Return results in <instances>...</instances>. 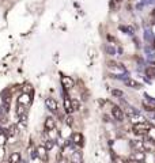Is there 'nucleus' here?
I'll return each mask as SVG.
<instances>
[{
    "instance_id": "1",
    "label": "nucleus",
    "mask_w": 155,
    "mask_h": 163,
    "mask_svg": "<svg viewBox=\"0 0 155 163\" xmlns=\"http://www.w3.org/2000/svg\"><path fill=\"white\" fill-rule=\"evenodd\" d=\"M150 125L147 124V122H138V124L134 125V132L136 135H147L148 131H150Z\"/></svg>"
},
{
    "instance_id": "2",
    "label": "nucleus",
    "mask_w": 155,
    "mask_h": 163,
    "mask_svg": "<svg viewBox=\"0 0 155 163\" xmlns=\"http://www.w3.org/2000/svg\"><path fill=\"white\" fill-rule=\"evenodd\" d=\"M112 116L114 117V120L117 121H124V112L120 106H113L112 108Z\"/></svg>"
},
{
    "instance_id": "3",
    "label": "nucleus",
    "mask_w": 155,
    "mask_h": 163,
    "mask_svg": "<svg viewBox=\"0 0 155 163\" xmlns=\"http://www.w3.org/2000/svg\"><path fill=\"white\" fill-rule=\"evenodd\" d=\"M48 150H46V147L45 146H40V147H37V150H36V152H37V156L41 159V161H44V162H48Z\"/></svg>"
},
{
    "instance_id": "4",
    "label": "nucleus",
    "mask_w": 155,
    "mask_h": 163,
    "mask_svg": "<svg viewBox=\"0 0 155 163\" xmlns=\"http://www.w3.org/2000/svg\"><path fill=\"white\" fill-rule=\"evenodd\" d=\"M61 84H63V89L67 91V90L74 87V80H72V78L65 76V75H61Z\"/></svg>"
},
{
    "instance_id": "5",
    "label": "nucleus",
    "mask_w": 155,
    "mask_h": 163,
    "mask_svg": "<svg viewBox=\"0 0 155 163\" xmlns=\"http://www.w3.org/2000/svg\"><path fill=\"white\" fill-rule=\"evenodd\" d=\"M63 99H64V110H65V113H67V114H71V113L74 112V108H72V101L69 99L67 91L64 93V98Z\"/></svg>"
},
{
    "instance_id": "6",
    "label": "nucleus",
    "mask_w": 155,
    "mask_h": 163,
    "mask_svg": "<svg viewBox=\"0 0 155 163\" xmlns=\"http://www.w3.org/2000/svg\"><path fill=\"white\" fill-rule=\"evenodd\" d=\"M45 105H46V108H48L50 112L57 113V102H56L55 98H46L45 99Z\"/></svg>"
},
{
    "instance_id": "7",
    "label": "nucleus",
    "mask_w": 155,
    "mask_h": 163,
    "mask_svg": "<svg viewBox=\"0 0 155 163\" xmlns=\"http://www.w3.org/2000/svg\"><path fill=\"white\" fill-rule=\"evenodd\" d=\"M56 127V121L53 117H46L45 120V124H44V128H45L46 132H50V131H53Z\"/></svg>"
},
{
    "instance_id": "8",
    "label": "nucleus",
    "mask_w": 155,
    "mask_h": 163,
    "mask_svg": "<svg viewBox=\"0 0 155 163\" xmlns=\"http://www.w3.org/2000/svg\"><path fill=\"white\" fill-rule=\"evenodd\" d=\"M72 143H74L75 146L82 147V146H83V135L79 133V132L74 133V135H72Z\"/></svg>"
},
{
    "instance_id": "9",
    "label": "nucleus",
    "mask_w": 155,
    "mask_h": 163,
    "mask_svg": "<svg viewBox=\"0 0 155 163\" xmlns=\"http://www.w3.org/2000/svg\"><path fill=\"white\" fill-rule=\"evenodd\" d=\"M22 161V156L19 152H12L8 156V163H21Z\"/></svg>"
},
{
    "instance_id": "10",
    "label": "nucleus",
    "mask_w": 155,
    "mask_h": 163,
    "mask_svg": "<svg viewBox=\"0 0 155 163\" xmlns=\"http://www.w3.org/2000/svg\"><path fill=\"white\" fill-rule=\"evenodd\" d=\"M107 67H109V70H116V71H120V72H125V68L122 67L121 64H117L114 61H109L107 63Z\"/></svg>"
},
{
    "instance_id": "11",
    "label": "nucleus",
    "mask_w": 155,
    "mask_h": 163,
    "mask_svg": "<svg viewBox=\"0 0 155 163\" xmlns=\"http://www.w3.org/2000/svg\"><path fill=\"white\" fill-rule=\"evenodd\" d=\"M143 106L145 108V110H150V112H153L155 110V101H153V99H144L143 101Z\"/></svg>"
},
{
    "instance_id": "12",
    "label": "nucleus",
    "mask_w": 155,
    "mask_h": 163,
    "mask_svg": "<svg viewBox=\"0 0 155 163\" xmlns=\"http://www.w3.org/2000/svg\"><path fill=\"white\" fill-rule=\"evenodd\" d=\"M125 84H126V86H129V87H132V89H135V90L141 89V83H139V82H136L134 79H126Z\"/></svg>"
},
{
    "instance_id": "13",
    "label": "nucleus",
    "mask_w": 155,
    "mask_h": 163,
    "mask_svg": "<svg viewBox=\"0 0 155 163\" xmlns=\"http://www.w3.org/2000/svg\"><path fill=\"white\" fill-rule=\"evenodd\" d=\"M71 162H74V163H82V152L80 151H74V152H72Z\"/></svg>"
},
{
    "instance_id": "14",
    "label": "nucleus",
    "mask_w": 155,
    "mask_h": 163,
    "mask_svg": "<svg viewBox=\"0 0 155 163\" xmlns=\"http://www.w3.org/2000/svg\"><path fill=\"white\" fill-rule=\"evenodd\" d=\"M144 158H145V155H144V152H141V151H136L134 155H132V159L138 161V162H143Z\"/></svg>"
},
{
    "instance_id": "15",
    "label": "nucleus",
    "mask_w": 155,
    "mask_h": 163,
    "mask_svg": "<svg viewBox=\"0 0 155 163\" xmlns=\"http://www.w3.org/2000/svg\"><path fill=\"white\" fill-rule=\"evenodd\" d=\"M17 133H18L17 125H10V128H8V136H15Z\"/></svg>"
},
{
    "instance_id": "16",
    "label": "nucleus",
    "mask_w": 155,
    "mask_h": 163,
    "mask_svg": "<svg viewBox=\"0 0 155 163\" xmlns=\"http://www.w3.org/2000/svg\"><path fill=\"white\" fill-rule=\"evenodd\" d=\"M72 108H74V112L79 110V109H80V102H79L78 99H74V101H72Z\"/></svg>"
},
{
    "instance_id": "17",
    "label": "nucleus",
    "mask_w": 155,
    "mask_h": 163,
    "mask_svg": "<svg viewBox=\"0 0 155 163\" xmlns=\"http://www.w3.org/2000/svg\"><path fill=\"white\" fill-rule=\"evenodd\" d=\"M45 147H46V150L53 148V147H55V142H53V140H50V139H48L45 142Z\"/></svg>"
},
{
    "instance_id": "18",
    "label": "nucleus",
    "mask_w": 155,
    "mask_h": 163,
    "mask_svg": "<svg viewBox=\"0 0 155 163\" xmlns=\"http://www.w3.org/2000/svg\"><path fill=\"white\" fill-rule=\"evenodd\" d=\"M112 94H113L114 97H120V98H121V97H124V93L120 91V90H113Z\"/></svg>"
},
{
    "instance_id": "19",
    "label": "nucleus",
    "mask_w": 155,
    "mask_h": 163,
    "mask_svg": "<svg viewBox=\"0 0 155 163\" xmlns=\"http://www.w3.org/2000/svg\"><path fill=\"white\" fill-rule=\"evenodd\" d=\"M67 124H68V125H72V118L69 117V116L67 117Z\"/></svg>"
},
{
    "instance_id": "20",
    "label": "nucleus",
    "mask_w": 155,
    "mask_h": 163,
    "mask_svg": "<svg viewBox=\"0 0 155 163\" xmlns=\"http://www.w3.org/2000/svg\"><path fill=\"white\" fill-rule=\"evenodd\" d=\"M126 163H140V162H138V161H134V159H131V161H126Z\"/></svg>"
},
{
    "instance_id": "21",
    "label": "nucleus",
    "mask_w": 155,
    "mask_h": 163,
    "mask_svg": "<svg viewBox=\"0 0 155 163\" xmlns=\"http://www.w3.org/2000/svg\"><path fill=\"white\" fill-rule=\"evenodd\" d=\"M116 2H117V3H121V2H122V0H116Z\"/></svg>"
},
{
    "instance_id": "22",
    "label": "nucleus",
    "mask_w": 155,
    "mask_h": 163,
    "mask_svg": "<svg viewBox=\"0 0 155 163\" xmlns=\"http://www.w3.org/2000/svg\"><path fill=\"white\" fill-rule=\"evenodd\" d=\"M71 163H74V162H71Z\"/></svg>"
},
{
    "instance_id": "23",
    "label": "nucleus",
    "mask_w": 155,
    "mask_h": 163,
    "mask_svg": "<svg viewBox=\"0 0 155 163\" xmlns=\"http://www.w3.org/2000/svg\"><path fill=\"white\" fill-rule=\"evenodd\" d=\"M0 2H2V0H0Z\"/></svg>"
}]
</instances>
